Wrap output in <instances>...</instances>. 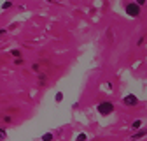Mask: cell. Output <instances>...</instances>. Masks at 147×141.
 <instances>
[{"label":"cell","mask_w":147,"mask_h":141,"mask_svg":"<svg viewBox=\"0 0 147 141\" xmlns=\"http://www.w3.org/2000/svg\"><path fill=\"white\" fill-rule=\"evenodd\" d=\"M114 111V104L112 102H102L98 104V113L100 115H110Z\"/></svg>","instance_id":"obj_1"},{"label":"cell","mask_w":147,"mask_h":141,"mask_svg":"<svg viewBox=\"0 0 147 141\" xmlns=\"http://www.w3.org/2000/svg\"><path fill=\"white\" fill-rule=\"evenodd\" d=\"M126 14H130L131 18H137V16L140 14L138 4H128V5H126Z\"/></svg>","instance_id":"obj_2"},{"label":"cell","mask_w":147,"mask_h":141,"mask_svg":"<svg viewBox=\"0 0 147 141\" xmlns=\"http://www.w3.org/2000/svg\"><path fill=\"white\" fill-rule=\"evenodd\" d=\"M123 102H124L126 106H137V104H138V99H137L135 95L130 94V95H126V97L123 99Z\"/></svg>","instance_id":"obj_3"},{"label":"cell","mask_w":147,"mask_h":141,"mask_svg":"<svg viewBox=\"0 0 147 141\" xmlns=\"http://www.w3.org/2000/svg\"><path fill=\"white\" fill-rule=\"evenodd\" d=\"M145 134H147V131H140V132H137V134L133 136V139H138V138H144Z\"/></svg>","instance_id":"obj_4"},{"label":"cell","mask_w":147,"mask_h":141,"mask_svg":"<svg viewBox=\"0 0 147 141\" xmlns=\"http://www.w3.org/2000/svg\"><path fill=\"white\" fill-rule=\"evenodd\" d=\"M140 127H142V122L140 120H135L133 122V129H140Z\"/></svg>","instance_id":"obj_5"},{"label":"cell","mask_w":147,"mask_h":141,"mask_svg":"<svg viewBox=\"0 0 147 141\" xmlns=\"http://www.w3.org/2000/svg\"><path fill=\"white\" fill-rule=\"evenodd\" d=\"M5 138H7V134H5V131H4V129H0V141H4Z\"/></svg>","instance_id":"obj_6"},{"label":"cell","mask_w":147,"mask_h":141,"mask_svg":"<svg viewBox=\"0 0 147 141\" xmlns=\"http://www.w3.org/2000/svg\"><path fill=\"white\" fill-rule=\"evenodd\" d=\"M53 139V134H44V138H42V141H51Z\"/></svg>","instance_id":"obj_7"},{"label":"cell","mask_w":147,"mask_h":141,"mask_svg":"<svg viewBox=\"0 0 147 141\" xmlns=\"http://www.w3.org/2000/svg\"><path fill=\"white\" fill-rule=\"evenodd\" d=\"M63 101V94H56V102H61Z\"/></svg>","instance_id":"obj_8"},{"label":"cell","mask_w":147,"mask_h":141,"mask_svg":"<svg viewBox=\"0 0 147 141\" xmlns=\"http://www.w3.org/2000/svg\"><path fill=\"white\" fill-rule=\"evenodd\" d=\"M77 141H86V134H79L77 136Z\"/></svg>","instance_id":"obj_9"},{"label":"cell","mask_w":147,"mask_h":141,"mask_svg":"<svg viewBox=\"0 0 147 141\" xmlns=\"http://www.w3.org/2000/svg\"><path fill=\"white\" fill-rule=\"evenodd\" d=\"M11 55H12V57H20V51L14 49V51H11Z\"/></svg>","instance_id":"obj_10"}]
</instances>
